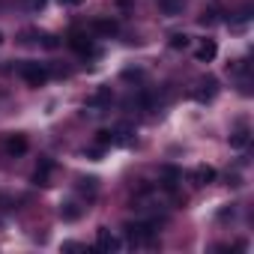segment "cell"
Here are the masks:
<instances>
[{
  "label": "cell",
  "instance_id": "19",
  "mask_svg": "<svg viewBox=\"0 0 254 254\" xmlns=\"http://www.w3.org/2000/svg\"><path fill=\"white\" fill-rule=\"evenodd\" d=\"M168 45H171L174 51H183V48H189V36H186V33H174Z\"/></svg>",
  "mask_w": 254,
  "mask_h": 254
},
{
  "label": "cell",
  "instance_id": "2",
  "mask_svg": "<svg viewBox=\"0 0 254 254\" xmlns=\"http://www.w3.org/2000/svg\"><path fill=\"white\" fill-rule=\"evenodd\" d=\"M123 233H126V239L135 242V245H141V242H153V239H156V224H147V221H129V224L123 227Z\"/></svg>",
  "mask_w": 254,
  "mask_h": 254
},
{
  "label": "cell",
  "instance_id": "9",
  "mask_svg": "<svg viewBox=\"0 0 254 254\" xmlns=\"http://www.w3.org/2000/svg\"><path fill=\"white\" fill-rule=\"evenodd\" d=\"M117 30H120V24H117L114 18H108V15L93 18V33H99V36H114Z\"/></svg>",
  "mask_w": 254,
  "mask_h": 254
},
{
  "label": "cell",
  "instance_id": "14",
  "mask_svg": "<svg viewBox=\"0 0 254 254\" xmlns=\"http://www.w3.org/2000/svg\"><path fill=\"white\" fill-rule=\"evenodd\" d=\"M162 177H165V189H168V191H174V189L180 186V180H183V174H180L177 168H165Z\"/></svg>",
  "mask_w": 254,
  "mask_h": 254
},
{
  "label": "cell",
  "instance_id": "18",
  "mask_svg": "<svg viewBox=\"0 0 254 254\" xmlns=\"http://www.w3.org/2000/svg\"><path fill=\"white\" fill-rule=\"evenodd\" d=\"M183 6H186V0H162V9H165L168 15H174V12H183Z\"/></svg>",
  "mask_w": 254,
  "mask_h": 254
},
{
  "label": "cell",
  "instance_id": "5",
  "mask_svg": "<svg viewBox=\"0 0 254 254\" xmlns=\"http://www.w3.org/2000/svg\"><path fill=\"white\" fill-rule=\"evenodd\" d=\"M66 45H69L75 54H84V57H87V54H93V39H90L84 30H72V33H69V39H66Z\"/></svg>",
  "mask_w": 254,
  "mask_h": 254
},
{
  "label": "cell",
  "instance_id": "4",
  "mask_svg": "<svg viewBox=\"0 0 254 254\" xmlns=\"http://www.w3.org/2000/svg\"><path fill=\"white\" fill-rule=\"evenodd\" d=\"M30 150V144H27V135H21V132H12V135H6L3 138V153L9 156V159H18V156H24Z\"/></svg>",
  "mask_w": 254,
  "mask_h": 254
},
{
  "label": "cell",
  "instance_id": "8",
  "mask_svg": "<svg viewBox=\"0 0 254 254\" xmlns=\"http://www.w3.org/2000/svg\"><path fill=\"white\" fill-rule=\"evenodd\" d=\"M96 248H99V251H117V248H120V239H117L108 227H99V233H96Z\"/></svg>",
  "mask_w": 254,
  "mask_h": 254
},
{
  "label": "cell",
  "instance_id": "6",
  "mask_svg": "<svg viewBox=\"0 0 254 254\" xmlns=\"http://www.w3.org/2000/svg\"><path fill=\"white\" fill-rule=\"evenodd\" d=\"M111 135H114V144H120V147H132L135 144V129L129 123H120V126H114L111 129Z\"/></svg>",
  "mask_w": 254,
  "mask_h": 254
},
{
  "label": "cell",
  "instance_id": "15",
  "mask_svg": "<svg viewBox=\"0 0 254 254\" xmlns=\"http://www.w3.org/2000/svg\"><path fill=\"white\" fill-rule=\"evenodd\" d=\"M81 212H84V209H81L78 203H72V200L60 206V215H63V221H78V218H81Z\"/></svg>",
  "mask_w": 254,
  "mask_h": 254
},
{
  "label": "cell",
  "instance_id": "1",
  "mask_svg": "<svg viewBox=\"0 0 254 254\" xmlns=\"http://www.w3.org/2000/svg\"><path fill=\"white\" fill-rule=\"evenodd\" d=\"M18 75L24 78V84H27V87H42V84L51 78L48 66H45V63H33V60L21 63V66H18Z\"/></svg>",
  "mask_w": 254,
  "mask_h": 254
},
{
  "label": "cell",
  "instance_id": "11",
  "mask_svg": "<svg viewBox=\"0 0 254 254\" xmlns=\"http://www.w3.org/2000/svg\"><path fill=\"white\" fill-rule=\"evenodd\" d=\"M248 141H251V129H248L245 123H239L236 129L230 132V147L233 150H242V147H248Z\"/></svg>",
  "mask_w": 254,
  "mask_h": 254
},
{
  "label": "cell",
  "instance_id": "12",
  "mask_svg": "<svg viewBox=\"0 0 254 254\" xmlns=\"http://www.w3.org/2000/svg\"><path fill=\"white\" fill-rule=\"evenodd\" d=\"M191 180H194L197 186H209V183H215V168H209V165H197V168L191 171Z\"/></svg>",
  "mask_w": 254,
  "mask_h": 254
},
{
  "label": "cell",
  "instance_id": "20",
  "mask_svg": "<svg viewBox=\"0 0 254 254\" xmlns=\"http://www.w3.org/2000/svg\"><path fill=\"white\" fill-rule=\"evenodd\" d=\"M96 147H114V135L111 132H96Z\"/></svg>",
  "mask_w": 254,
  "mask_h": 254
},
{
  "label": "cell",
  "instance_id": "21",
  "mask_svg": "<svg viewBox=\"0 0 254 254\" xmlns=\"http://www.w3.org/2000/svg\"><path fill=\"white\" fill-rule=\"evenodd\" d=\"M27 6L36 12V9H42V6H45V0H27Z\"/></svg>",
  "mask_w": 254,
  "mask_h": 254
},
{
  "label": "cell",
  "instance_id": "22",
  "mask_svg": "<svg viewBox=\"0 0 254 254\" xmlns=\"http://www.w3.org/2000/svg\"><path fill=\"white\" fill-rule=\"evenodd\" d=\"M63 6H78V3H84V0H60Z\"/></svg>",
  "mask_w": 254,
  "mask_h": 254
},
{
  "label": "cell",
  "instance_id": "23",
  "mask_svg": "<svg viewBox=\"0 0 254 254\" xmlns=\"http://www.w3.org/2000/svg\"><path fill=\"white\" fill-rule=\"evenodd\" d=\"M117 3H120V6H129V3H132V0H117Z\"/></svg>",
  "mask_w": 254,
  "mask_h": 254
},
{
  "label": "cell",
  "instance_id": "10",
  "mask_svg": "<svg viewBox=\"0 0 254 254\" xmlns=\"http://www.w3.org/2000/svg\"><path fill=\"white\" fill-rule=\"evenodd\" d=\"M215 54H218L215 39H203V42L197 45V51H194V60H197V63H209V60H215Z\"/></svg>",
  "mask_w": 254,
  "mask_h": 254
},
{
  "label": "cell",
  "instance_id": "16",
  "mask_svg": "<svg viewBox=\"0 0 254 254\" xmlns=\"http://www.w3.org/2000/svg\"><path fill=\"white\" fill-rule=\"evenodd\" d=\"M218 12H221V9H218V6H209V9H203V15H200V18H197V21H200V24H203V27H212V24H215V21H218Z\"/></svg>",
  "mask_w": 254,
  "mask_h": 254
},
{
  "label": "cell",
  "instance_id": "24",
  "mask_svg": "<svg viewBox=\"0 0 254 254\" xmlns=\"http://www.w3.org/2000/svg\"><path fill=\"white\" fill-rule=\"evenodd\" d=\"M0 45H3V33H0Z\"/></svg>",
  "mask_w": 254,
  "mask_h": 254
},
{
  "label": "cell",
  "instance_id": "3",
  "mask_svg": "<svg viewBox=\"0 0 254 254\" xmlns=\"http://www.w3.org/2000/svg\"><path fill=\"white\" fill-rule=\"evenodd\" d=\"M215 96H218V78H212V75L200 78L194 84V90H191V99L194 102H212Z\"/></svg>",
  "mask_w": 254,
  "mask_h": 254
},
{
  "label": "cell",
  "instance_id": "13",
  "mask_svg": "<svg viewBox=\"0 0 254 254\" xmlns=\"http://www.w3.org/2000/svg\"><path fill=\"white\" fill-rule=\"evenodd\" d=\"M78 191H81L84 197H96V191H99V180H96V177H81V180H78Z\"/></svg>",
  "mask_w": 254,
  "mask_h": 254
},
{
  "label": "cell",
  "instance_id": "17",
  "mask_svg": "<svg viewBox=\"0 0 254 254\" xmlns=\"http://www.w3.org/2000/svg\"><path fill=\"white\" fill-rule=\"evenodd\" d=\"M108 102H111V87H102L96 96L87 99V105H108Z\"/></svg>",
  "mask_w": 254,
  "mask_h": 254
},
{
  "label": "cell",
  "instance_id": "7",
  "mask_svg": "<svg viewBox=\"0 0 254 254\" xmlns=\"http://www.w3.org/2000/svg\"><path fill=\"white\" fill-rule=\"evenodd\" d=\"M51 171H54V162L51 159H39V165L33 171V183L36 186H51Z\"/></svg>",
  "mask_w": 254,
  "mask_h": 254
}]
</instances>
